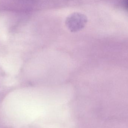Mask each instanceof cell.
Here are the masks:
<instances>
[{
    "mask_svg": "<svg viewBox=\"0 0 128 128\" xmlns=\"http://www.w3.org/2000/svg\"><path fill=\"white\" fill-rule=\"evenodd\" d=\"M87 22V18L82 14H74L67 18L66 24L70 32H76L83 29Z\"/></svg>",
    "mask_w": 128,
    "mask_h": 128,
    "instance_id": "1",
    "label": "cell"
}]
</instances>
